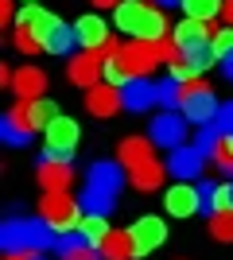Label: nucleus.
Instances as JSON below:
<instances>
[{"label":"nucleus","mask_w":233,"mask_h":260,"mask_svg":"<svg viewBox=\"0 0 233 260\" xmlns=\"http://www.w3.org/2000/svg\"><path fill=\"white\" fill-rule=\"evenodd\" d=\"M179 4H183V0H179Z\"/></svg>","instance_id":"a18cd8bd"},{"label":"nucleus","mask_w":233,"mask_h":260,"mask_svg":"<svg viewBox=\"0 0 233 260\" xmlns=\"http://www.w3.org/2000/svg\"><path fill=\"white\" fill-rule=\"evenodd\" d=\"M167 4H179V0H159V8H167Z\"/></svg>","instance_id":"37998d69"},{"label":"nucleus","mask_w":233,"mask_h":260,"mask_svg":"<svg viewBox=\"0 0 233 260\" xmlns=\"http://www.w3.org/2000/svg\"><path fill=\"white\" fill-rule=\"evenodd\" d=\"M222 16H225V23L233 27V0H225V4H222Z\"/></svg>","instance_id":"ea45409f"},{"label":"nucleus","mask_w":233,"mask_h":260,"mask_svg":"<svg viewBox=\"0 0 233 260\" xmlns=\"http://www.w3.org/2000/svg\"><path fill=\"white\" fill-rule=\"evenodd\" d=\"M39 217L55 229L58 237L66 233H78V221H82V202L70 198L66 190H47L43 202H39Z\"/></svg>","instance_id":"423d86ee"},{"label":"nucleus","mask_w":233,"mask_h":260,"mask_svg":"<svg viewBox=\"0 0 233 260\" xmlns=\"http://www.w3.org/2000/svg\"><path fill=\"white\" fill-rule=\"evenodd\" d=\"M222 4L225 0H183V8H187V16L190 20H218V12H222Z\"/></svg>","instance_id":"c756f323"},{"label":"nucleus","mask_w":233,"mask_h":260,"mask_svg":"<svg viewBox=\"0 0 233 260\" xmlns=\"http://www.w3.org/2000/svg\"><path fill=\"white\" fill-rule=\"evenodd\" d=\"M35 175H39V186H43V190H66V186L74 183L70 159H55V155H43Z\"/></svg>","instance_id":"2eb2a0df"},{"label":"nucleus","mask_w":233,"mask_h":260,"mask_svg":"<svg viewBox=\"0 0 233 260\" xmlns=\"http://www.w3.org/2000/svg\"><path fill=\"white\" fill-rule=\"evenodd\" d=\"M163 175H167L163 163H159V159H148V163H140V167L128 171V183H132L140 194H152L155 186H163Z\"/></svg>","instance_id":"5701e85b"},{"label":"nucleus","mask_w":233,"mask_h":260,"mask_svg":"<svg viewBox=\"0 0 233 260\" xmlns=\"http://www.w3.org/2000/svg\"><path fill=\"white\" fill-rule=\"evenodd\" d=\"M218 98H214V89L202 82V78H194V82H179V113L190 120V124H214L218 120Z\"/></svg>","instance_id":"39448f33"},{"label":"nucleus","mask_w":233,"mask_h":260,"mask_svg":"<svg viewBox=\"0 0 233 260\" xmlns=\"http://www.w3.org/2000/svg\"><path fill=\"white\" fill-rule=\"evenodd\" d=\"M74 43H78V31L58 20V27L47 35V54H70V51H74Z\"/></svg>","instance_id":"c85d7f7f"},{"label":"nucleus","mask_w":233,"mask_h":260,"mask_svg":"<svg viewBox=\"0 0 233 260\" xmlns=\"http://www.w3.org/2000/svg\"><path fill=\"white\" fill-rule=\"evenodd\" d=\"M23 4H39V0H23Z\"/></svg>","instance_id":"c03bdc74"},{"label":"nucleus","mask_w":233,"mask_h":260,"mask_svg":"<svg viewBox=\"0 0 233 260\" xmlns=\"http://www.w3.org/2000/svg\"><path fill=\"white\" fill-rule=\"evenodd\" d=\"M222 70H225V78H229V82H233V54H229V58H225V62H222Z\"/></svg>","instance_id":"79ce46f5"},{"label":"nucleus","mask_w":233,"mask_h":260,"mask_svg":"<svg viewBox=\"0 0 233 260\" xmlns=\"http://www.w3.org/2000/svg\"><path fill=\"white\" fill-rule=\"evenodd\" d=\"M214 124H218V128H222L225 136H233V101L218 109V120H214Z\"/></svg>","instance_id":"e433bc0d"},{"label":"nucleus","mask_w":233,"mask_h":260,"mask_svg":"<svg viewBox=\"0 0 233 260\" xmlns=\"http://www.w3.org/2000/svg\"><path fill=\"white\" fill-rule=\"evenodd\" d=\"M202 194H206V210L210 214L233 210V183H202Z\"/></svg>","instance_id":"bb28decb"},{"label":"nucleus","mask_w":233,"mask_h":260,"mask_svg":"<svg viewBox=\"0 0 233 260\" xmlns=\"http://www.w3.org/2000/svg\"><path fill=\"white\" fill-rule=\"evenodd\" d=\"M0 136L12 144V148H23V144H31V124L20 117V109H8L4 117H0Z\"/></svg>","instance_id":"b1692460"},{"label":"nucleus","mask_w":233,"mask_h":260,"mask_svg":"<svg viewBox=\"0 0 233 260\" xmlns=\"http://www.w3.org/2000/svg\"><path fill=\"white\" fill-rule=\"evenodd\" d=\"M128 233H132V241H136V256H144V252H155V249H159V245L167 241V225H163V217H155V214L136 217Z\"/></svg>","instance_id":"9d476101"},{"label":"nucleus","mask_w":233,"mask_h":260,"mask_svg":"<svg viewBox=\"0 0 233 260\" xmlns=\"http://www.w3.org/2000/svg\"><path fill=\"white\" fill-rule=\"evenodd\" d=\"M210 163V155L202 152L198 144H179L171 148V159H167V171L175 175V179H198V171Z\"/></svg>","instance_id":"1a4fd4ad"},{"label":"nucleus","mask_w":233,"mask_h":260,"mask_svg":"<svg viewBox=\"0 0 233 260\" xmlns=\"http://www.w3.org/2000/svg\"><path fill=\"white\" fill-rule=\"evenodd\" d=\"M105 82H109V86H121V89L132 82V74H128L124 62H121V51H117V54H105Z\"/></svg>","instance_id":"7c9ffc66"},{"label":"nucleus","mask_w":233,"mask_h":260,"mask_svg":"<svg viewBox=\"0 0 233 260\" xmlns=\"http://www.w3.org/2000/svg\"><path fill=\"white\" fill-rule=\"evenodd\" d=\"M12 89L20 93V101H35V98H43V89H47V74L39 66H23L20 74L12 78Z\"/></svg>","instance_id":"4be33fe9"},{"label":"nucleus","mask_w":233,"mask_h":260,"mask_svg":"<svg viewBox=\"0 0 233 260\" xmlns=\"http://www.w3.org/2000/svg\"><path fill=\"white\" fill-rule=\"evenodd\" d=\"M214 39V31L210 27H206V20H183L175 27V31H171V43L179 47V51H190V47H202V43H210Z\"/></svg>","instance_id":"a211bd4d"},{"label":"nucleus","mask_w":233,"mask_h":260,"mask_svg":"<svg viewBox=\"0 0 233 260\" xmlns=\"http://www.w3.org/2000/svg\"><path fill=\"white\" fill-rule=\"evenodd\" d=\"M163 206L171 217H194L198 210H206V194H202V183L194 186L190 179H179L175 186H167Z\"/></svg>","instance_id":"6e6552de"},{"label":"nucleus","mask_w":233,"mask_h":260,"mask_svg":"<svg viewBox=\"0 0 233 260\" xmlns=\"http://www.w3.org/2000/svg\"><path fill=\"white\" fill-rule=\"evenodd\" d=\"M121 105H124L121 86H109V82H97V86H89V93H86V109L93 117H113Z\"/></svg>","instance_id":"dca6fc26"},{"label":"nucleus","mask_w":233,"mask_h":260,"mask_svg":"<svg viewBox=\"0 0 233 260\" xmlns=\"http://www.w3.org/2000/svg\"><path fill=\"white\" fill-rule=\"evenodd\" d=\"M124 186L121 163H93L86 175V190H82V210L89 214H109L117 206V194Z\"/></svg>","instance_id":"f03ea898"},{"label":"nucleus","mask_w":233,"mask_h":260,"mask_svg":"<svg viewBox=\"0 0 233 260\" xmlns=\"http://www.w3.org/2000/svg\"><path fill=\"white\" fill-rule=\"evenodd\" d=\"M16 109H20V117L27 120V124H31V132H35V128H47V124H51V120L58 117V113H55V105H51L47 98H35V101H20Z\"/></svg>","instance_id":"a878e982"},{"label":"nucleus","mask_w":233,"mask_h":260,"mask_svg":"<svg viewBox=\"0 0 233 260\" xmlns=\"http://www.w3.org/2000/svg\"><path fill=\"white\" fill-rule=\"evenodd\" d=\"M12 20H16V16H12V0H0V23L8 27Z\"/></svg>","instance_id":"58836bf2"},{"label":"nucleus","mask_w":233,"mask_h":260,"mask_svg":"<svg viewBox=\"0 0 233 260\" xmlns=\"http://www.w3.org/2000/svg\"><path fill=\"white\" fill-rule=\"evenodd\" d=\"M55 237V229L43 217H8L0 229V249L16 252V249H47Z\"/></svg>","instance_id":"20e7f679"},{"label":"nucleus","mask_w":233,"mask_h":260,"mask_svg":"<svg viewBox=\"0 0 233 260\" xmlns=\"http://www.w3.org/2000/svg\"><path fill=\"white\" fill-rule=\"evenodd\" d=\"M58 260H105V256L82 233H66V237H58Z\"/></svg>","instance_id":"412c9836"},{"label":"nucleus","mask_w":233,"mask_h":260,"mask_svg":"<svg viewBox=\"0 0 233 260\" xmlns=\"http://www.w3.org/2000/svg\"><path fill=\"white\" fill-rule=\"evenodd\" d=\"M16 27H27V31H31L35 39H43V47H47V35L58 27V16L47 12L43 4H23V12L16 16Z\"/></svg>","instance_id":"4468645a"},{"label":"nucleus","mask_w":233,"mask_h":260,"mask_svg":"<svg viewBox=\"0 0 233 260\" xmlns=\"http://www.w3.org/2000/svg\"><path fill=\"white\" fill-rule=\"evenodd\" d=\"M210 233L218 241H233V210H222V214L210 217Z\"/></svg>","instance_id":"f704fd0d"},{"label":"nucleus","mask_w":233,"mask_h":260,"mask_svg":"<svg viewBox=\"0 0 233 260\" xmlns=\"http://www.w3.org/2000/svg\"><path fill=\"white\" fill-rule=\"evenodd\" d=\"M12 43H16V51H20V54H39V51H47L43 39H35L27 27H16V31H12Z\"/></svg>","instance_id":"473e14b6"},{"label":"nucleus","mask_w":233,"mask_h":260,"mask_svg":"<svg viewBox=\"0 0 233 260\" xmlns=\"http://www.w3.org/2000/svg\"><path fill=\"white\" fill-rule=\"evenodd\" d=\"M78 233H82L86 241H93V245H101L113 229H109V221H105V214H89V210H86V214H82V221H78Z\"/></svg>","instance_id":"cd10ccee"},{"label":"nucleus","mask_w":233,"mask_h":260,"mask_svg":"<svg viewBox=\"0 0 233 260\" xmlns=\"http://www.w3.org/2000/svg\"><path fill=\"white\" fill-rule=\"evenodd\" d=\"M179 47L171 39H132V43L121 47V62L132 78H148L155 74L159 62H175Z\"/></svg>","instance_id":"7ed1b4c3"},{"label":"nucleus","mask_w":233,"mask_h":260,"mask_svg":"<svg viewBox=\"0 0 233 260\" xmlns=\"http://www.w3.org/2000/svg\"><path fill=\"white\" fill-rule=\"evenodd\" d=\"M152 140L159 148H179L187 144V117L183 113H159L152 120Z\"/></svg>","instance_id":"f8f14e48"},{"label":"nucleus","mask_w":233,"mask_h":260,"mask_svg":"<svg viewBox=\"0 0 233 260\" xmlns=\"http://www.w3.org/2000/svg\"><path fill=\"white\" fill-rule=\"evenodd\" d=\"M155 159V148L152 140H144V136H128V140H121V148H117V163H121L124 171H132V167H140V163Z\"/></svg>","instance_id":"6ab92c4d"},{"label":"nucleus","mask_w":233,"mask_h":260,"mask_svg":"<svg viewBox=\"0 0 233 260\" xmlns=\"http://www.w3.org/2000/svg\"><path fill=\"white\" fill-rule=\"evenodd\" d=\"M97 249H101V256H105V260H132V256H136V241H132V233L113 229V233L101 241Z\"/></svg>","instance_id":"393cba45"},{"label":"nucleus","mask_w":233,"mask_h":260,"mask_svg":"<svg viewBox=\"0 0 233 260\" xmlns=\"http://www.w3.org/2000/svg\"><path fill=\"white\" fill-rule=\"evenodd\" d=\"M113 20H117V31L132 35V39H167V16L159 4L152 0H121L113 8Z\"/></svg>","instance_id":"f257e3e1"},{"label":"nucleus","mask_w":233,"mask_h":260,"mask_svg":"<svg viewBox=\"0 0 233 260\" xmlns=\"http://www.w3.org/2000/svg\"><path fill=\"white\" fill-rule=\"evenodd\" d=\"M101 78H105V51H82L70 58V82L78 86H97Z\"/></svg>","instance_id":"9b49d317"},{"label":"nucleus","mask_w":233,"mask_h":260,"mask_svg":"<svg viewBox=\"0 0 233 260\" xmlns=\"http://www.w3.org/2000/svg\"><path fill=\"white\" fill-rule=\"evenodd\" d=\"M121 101H124V109H132V113L159 105V101H155V82H148V78H132V82L121 89Z\"/></svg>","instance_id":"aec40b11"},{"label":"nucleus","mask_w":233,"mask_h":260,"mask_svg":"<svg viewBox=\"0 0 233 260\" xmlns=\"http://www.w3.org/2000/svg\"><path fill=\"white\" fill-rule=\"evenodd\" d=\"M43 132H47V148L58 152V155H66V159H70V152L78 148V136H82L78 120H70V117H55Z\"/></svg>","instance_id":"ddd939ff"},{"label":"nucleus","mask_w":233,"mask_h":260,"mask_svg":"<svg viewBox=\"0 0 233 260\" xmlns=\"http://www.w3.org/2000/svg\"><path fill=\"white\" fill-rule=\"evenodd\" d=\"M155 101L167 109H179V82L175 78H163V82H155Z\"/></svg>","instance_id":"72a5a7b5"},{"label":"nucleus","mask_w":233,"mask_h":260,"mask_svg":"<svg viewBox=\"0 0 233 260\" xmlns=\"http://www.w3.org/2000/svg\"><path fill=\"white\" fill-rule=\"evenodd\" d=\"M214 54H218V62H225L233 54V27H222V31H214Z\"/></svg>","instance_id":"c9c22d12"},{"label":"nucleus","mask_w":233,"mask_h":260,"mask_svg":"<svg viewBox=\"0 0 233 260\" xmlns=\"http://www.w3.org/2000/svg\"><path fill=\"white\" fill-rule=\"evenodd\" d=\"M74 31H78V43L86 47V51H105V43H109V23L101 20V16H93V12L74 23Z\"/></svg>","instance_id":"f3484780"},{"label":"nucleus","mask_w":233,"mask_h":260,"mask_svg":"<svg viewBox=\"0 0 233 260\" xmlns=\"http://www.w3.org/2000/svg\"><path fill=\"white\" fill-rule=\"evenodd\" d=\"M121 0H93V8H117Z\"/></svg>","instance_id":"a19ab883"},{"label":"nucleus","mask_w":233,"mask_h":260,"mask_svg":"<svg viewBox=\"0 0 233 260\" xmlns=\"http://www.w3.org/2000/svg\"><path fill=\"white\" fill-rule=\"evenodd\" d=\"M214 62H218L214 43H202V47H190V51H179L175 62H167V66H171V78H175V82H194V78H202Z\"/></svg>","instance_id":"0eeeda50"},{"label":"nucleus","mask_w":233,"mask_h":260,"mask_svg":"<svg viewBox=\"0 0 233 260\" xmlns=\"http://www.w3.org/2000/svg\"><path fill=\"white\" fill-rule=\"evenodd\" d=\"M210 163H218V171H233V140L229 136H218V140H214Z\"/></svg>","instance_id":"2f4dec72"},{"label":"nucleus","mask_w":233,"mask_h":260,"mask_svg":"<svg viewBox=\"0 0 233 260\" xmlns=\"http://www.w3.org/2000/svg\"><path fill=\"white\" fill-rule=\"evenodd\" d=\"M4 260H39V249H16V252H4Z\"/></svg>","instance_id":"4c0bfd02"}]
</instances>
